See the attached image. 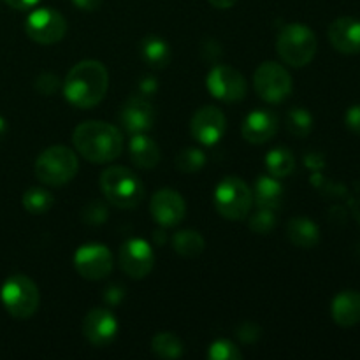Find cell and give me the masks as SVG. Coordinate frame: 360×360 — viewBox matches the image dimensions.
Masks as SVG:
<instances>
[{
	"mask_svg": "<svg viewBox=\"0 0 360 360\" xmlns=\"http://www.w3.org/2000/svg\"><path fill=\"white\" fill-rule=\"evenodd\" d=\"M287 236L288 241L295 245L297 248H315L320 243V229L309 218L297 217L292 218L287 224Z\"/></svg>",
	"mask_w": 360,
	"mask_h": 360,
	"instance_id": "22",
	"label": "cell"
},
{
	"mask_svg": "<svg viewBox=\"0 0 360 360\" xmlns=\"http://www.w3.org/2000/svg\"><path fill=\"white\" fill-rule=\"evenodd\" d=\"M204 238L197 231H179L176 232L174 238H172V248L178 255L185 257V259H193V257H199L204 252Z\"/></svg>",
	"mask_w": 360,
	"mask_h": 360,
	"instance_id": "25",
	"label": "cell"
},
{
	"mask_svg": "<svg viewBox=\"0 0 360 360\" xmlns=\"http://www.w3.org/2000/svg\"><path fill=\"white\" fill-rule=\"evenodd\" d=\"M206 86L214 98L224 102H239L246 97L248 83L239 70L231 65H214L206 77Z\"/></svg>",
	"mask_w": 360,
	"mask_h": 360,
	"instance_id": "10",
	"label": "cell"
},
{
	"mask_svg": "<svg viewBox=\"0 0 360 360\" xmlns=\"http://www.w3.org/2000/svg\"><path fill=\"white\" fill-rule=\"evenodd\" d=\"M257 95L269 104H280L292 94V77L278 62H264L253 74Z\"/></svg>",
	"mask_w": 360,
	"mask_h": 360,
	"instance_id": "8",
	"label": "cell"
},
{
	"mask_svg": "<svg viewBox=\"0 0 360 360\" xmlns=\"http://www.w3.org/2000/svg\"><path fill=\"white\" fill-rule=\"evenodd\" d=\"M108 69L97 60H83L76 63L63 81V95L74 108L90 109L108 94Z\"/></svg>",
	"mask_w": 360,
	"mask_h": 360,
	"instance_id": "1",
	"label": "cell"
},
{
	"mask_svg": "<svg viewBox=\"0 0 360 360\" xmlns=\"http://www.w3.org/2000/svg\"><path fill=\"white\" fill-rule=\"evenodd\" d=\"M207 359L211 360H241L243 354L232 341L218 340L207 350Z\"/></svg>",
	"mask_w": 360,
	"mask_h": 360,
	"instance_id": "30",
	"label": "cell"
},
{
	"mask_svg": "<svg viewBox=\"0 0 360 360\" xmlns=\"http://www.w3.org/2000/svg\"><path fill=\"white\" fill-rule=\"evenodd\" d=\"M23 207L32 214H42L49 211L55 204V197L49 190L41 188V186H32L23 193Z\"/></svg>",
	"mask_w": 360,
	"mask_h": 360,
	"instance_id": "27",
	"label": "cell"
},
{
	"mask_svg": "<svg viewBox=\"0 0 360 360\" xmlns=\"http://www.w3.org/2000/svg\"><path fill=\"white\" fill-rule=\"evenodd\" d=\"M101 190L109 204L123 210H134L144 199V186L130 169L111 165L101 174Z\"/></svg>",
	"mask_w": 360,
	"mask_h": 360,
	"instance_id": "3",
	"label": "cell"
},
{
	"mask_svg": "<svg viewBox=\"0 0 360 360\" xmlns=\"http://www.w3.org/2000/svg\"><path fill=\"white\" fill-rule=\"evenodd\" d=\"M280 127V120L273 111L257 109L250 112L243 123V137L252 144H264L273 139Z\"/></svg>",
	"mask_w": 360,
	"mask_h": 360,
	"instance_id": "17",
	"label": "cell"
},
{
	"mask_svg": "<svg viewBox=\"0 0 360 360\" xmlns=\"http://www.w3.org/2000/svg\"><path fill=\"white\" fill-rule=\"evenodd\" d=\"M207 2L213 7H217V9H229V7L234 6L238 0H207Z\"/></svg>",
	"mask_w": 360,
	"mask_h": 360,
	"instance_id": "40",
	"label": "cell"
},
{
	"mask_svg": "<svg viewBox=\"0 0 360 360\" xmlns=\"http://www.w3.org/2000/svg\"><path fill=\"white\" fill-rule=\"evenodd\" d=\"M137 90H139L141 97H153L158 91V83L153 76H144L143 79L137 83Z\"/></svg>",
	"mask_w": 360,
	"mask_h": 360,
	"instance_id": "36",
	"label": "cell"
},
{
	"mask_svg": "<svg viewBox=\"0 0 360 360\" xmlns=\"http://www.w3.org/2000/svg\"><path fill=\"white\" fill-rule=\"evenodd\" d=\"M108 207H105L104 202H101V200H95V202H90L84 206L83 213H81V217H83V221L88 225H102L105 220H108Z\"/></svg>",
	"mask_w": 360,
	"mask_h": 360,
	"instance_id": "32",
	"label": "cell"
},
{
	"mask_svg": "<svg viewBox=\"0 0 360 360\" xmlns=\"http://www.w3.org/2000/svg\"><path fill=\"white\" fill-rule=\"evenodd\" d=\"M259 336H260V329L255 326V323L246 322L238 329V338L243 341V343H253Z\"/></svg>",
	"mask_w": 360,
	"mask_h": 360,
	"instance_id": "35",
	"label": "cell"
},
{
	"mask_svg": "<svg viewBox=\"0 0 360 360\" xmlns=\"http://www.w3.org/2000/svg\"><path fill=\"white\" fill-rule=\"evenodd\" d=\"M83 334L94 347H109L118 334V322L109 309L95 308L84 316Z\"/></svg>",
	"mask_w": 360,
	"mask_h": 360,
	"instance_id": "15",
	"label": "cell"
},
{
	"mask_svg": "<svg viewBox=\"0 0 360 360\" xmlns=\"http://www.w3.org/2000/svg\"><path fill=\"white\" fill-rule=\"evenodd\" d=\"M319 41L315 32L302 23H290L281 28L276 41L280 58L290 67H304L315 58Z\"/></svg>",
	"mask_w": 360,
	"mask_h": 360,
	"instance_id": "4",
	"label": "cell"
},
{
	"mask_svg": "<svg viewBox=\"0 0 360 360\" xmlns=\"http://www.w3.org/2000/svg\"><path fill=\"white\" fill-rule=\"evenodd\" d=\"M72 143L77 153L91 164H108L123 151V136L115 125L105 122H84L76 127Z\"/></svg>",
	"mask_w": 360,
	"mask_h": 360,
	"instance_id": "2",
	"label": "cell"
},
{
	"mask_svg": "<svg viewBox=\"0 0 360 360\" xmlns=\"http://www.w3.org/2000/svg\"><path fill=\"white\" fill-rule=\"evenodd\" d=\"M0 301L11 316L27 320L39 309L41 294L30 278L25 274H13L0 288Z\"/></svg>",
	"mask_w": 360,
	"mask_h": 360,
	"instance_id": "6",
	"label": "cell"
},
{
	"mask_svg": "<svg viewBox=\"0 0 360 360\" xmlns=\"http://www.w3.org/2000/svg\"><path fill=\"white\" fill-rule=\"evenodd\" d=\"M79 169L77 155L67 146L46 148L35 160V176L49 186H63L72 181Z\"/></svg>",
	"mask_w": 360,
	"mask_h": 360,
	"instance_id": "5",
	"label": "cell"
},
{
	"mask_svg": "<svg viewBox=\"0 0 360 360\" xmlns=\"http://www.w3.org/2000/svg\"><path fill=\"white\" fill-rule=\"evenodd\" d=\"M130 158L139 169H153L160 162V148L148 134H134L130 137Z\"/></svg>",
	"mask_w": 360,
	"mask_h": 360,
	"instance_id": "20",
	"label": "cell"
},
{
	"mask_svg": "<svg viewBox=\"0 0 360 360\" xmlns=\"http://www.w3.org/2000/svg\"><path fill=\"white\" fill-rule=\"evenodd\" d=\"M4 2L16 11H27V9H32V7L37 6L41 0H4Z\"/></svg>",
	"mask_w": 360,
	"mask_h": 360,
	"instance_id": "39",
	"label": "cell"
},
{
	"mask_svg": "<svg viewBox=\"0 0 360 360\" xmlns=\"http://www.w3.org/2000/svg\"><path fill=\"white\" fill-rule=\"evenodd\" d=\"M125 299V287L122 285H109L104 290V302L109 306H118Z\"/></svg>",
	"mask_w": 360,
	"mask_h": 360,
	"instance_id": "34",
	"label": "cell"
},
{
	"mask_svg": "<svg viewBox=\"0 0 360 360\" xmlns=\"http://www.w3.org/2000/svg\"><path fill=\"white\" fill-rule=\"evenodd\" d=\"M153 264L155 253L144 239H129L120 248V267L134 280L146 278L153 269Z\"/></svg>",
	"mask_w": 360,
	"mask_h": 360,
	"instance_id": "12",
	"label": "cell"
},
{
	"mask_svg": "<svg viewBox=\"0 0 360 360\" xmlns=\"http://www.w3.org/2000/svg\"><path fill=\"white\" fill-rule=\"evenodd\" d=\"M150 211L160 227H176L185 220L186 204L176 190L162 188L151 197Z\"/></svg>",
	"mask_w": 360,
	"mask_h": 360,
	"instance_id": "14",
	"label": "cell"
},
{
	"mask_svg": "<svg viewBox=\"0 0 360 360\" xmlns=\"http://www.w3.org/2000/svg\"><path fill=\"white\" fill-rule=\"evenodd\" d=\"M345 122H347V127L354 134H359L360 136V104L352 105L347 111V116H345Z\"/></svg>",
	"mask_w": 360,
	"mask_h": 360,
	"instance_id": "37",
	"label": "cell"
},
{
	"mask_svg": "<svg viewBox=\"0 0 360 360\" xmlns=\"http://www.w3.org/2000/svg\"><path fill=\"white\" fill-rule=\"evenodd\" d=\"M25 32L39 44H56L67 34V21L58 11L51 7H41L28 14L25 21Z\"/></svg>",
	"mask_w": 360,
	"mask_h": 360,
	"instance_id": "9",
	"label": "cell"
},
{
	"mask_svg": "<svg viewBox=\"0 0 360 360\" xmlns=\"http://www.w3.org/2000/svg\"><path fill=\"white\" fill-rule=\"evenodd\" d=\"M333 320L340 327H354L360 322V294L355 290H345L334 297L330 306Z\"/></svg>",
	"mask_w": 360,
	"mask_h": 360,
	"instance_id": "19",
	"label": "cell"
},
{
	"mask_svg": "<svg viewBox=\"0 0 360 360\" xmlns=\"http://www.w3.org/2000/svg\"><path fill=\"white\" fill-rule=\"evenodd\" d=\"M248 225H250V229L255 232V234H260V236L269 234V232L274 229V225H276V217H274V211L273 210H262V207H259V211H257V213L250 218Z\"/></svg>",
	"mask_w": 360,
	"mask_h": 360,
	"instance_id": "31",
	"label": "cell"
},
{
	"mask_svg": "<svg viewBox=\"0 0 360 360\" xmlns=\"http://www.w3.org/2000/svg\"><path fill=\"white\" fill-rule=\"evenodd\" d=\"M139 53L151 69H165L171 63V46L160 35H146L141 41Z\"/></svg>",
	"mask_w": 360,
	"mask_h": 360,
	"instance_id": "23",
	"label": "cell"
},
{
	"mask_svg": "<svg viewBox=\"0 0 360 360\" xmlns=\"http://www.w3.org/2000/svg\"><path fill=\"white\" fill-rule=\"evenodd\" d=\"M253 200L262 210H273L276 211L283 202V186H281L280 179L274 176H259L253 186Z\"/></svg>",
	"mask_w": 360,
	"mask_h": 360,
	"instance_id": "21",
	"label": "cell"
},
{
	"mask_svg": "<svg viewBox=\"0 0 360 360\" xmlns=\"http://www.w3.org/2000/svg\"><path fill=\"white\" fill-rule=\"evenodd\" d=\"M74 267L84 280L98 281L109 276L112 271V255L109 248L97 243L81 246L74 255Z\"/></svg>",
	"mask_w": 360,
	"mask_h": 360,
	"instance_id": "11",
	"label": "cell"
},
{
	"mask_svg": "<svg viewBox=\"0 0 360 360\" xmlns=\"http://www.w3.org/2000/svg\"><path fill=\"white\" fill-rule=\"evenodd\" d=\"M120 122L130 136L146 134L155 125L153 105L144 97L129 98L120 111Z\"/></svg>",
	"mask_w": 360,
	"mask_h": 360,
	"instance_id": "16",
	"label": "cell"
},
{
	"mask_svg": "<svg viewBox=\"0 0 360 360\" xmlns=\"http://www.w3.org/2000/svg\"><path fill=\"white\" fill-rule=\"evenodd\" d=\"M6 132H7V122H6V118H4V116H0V139L6 136Z\"/></svg>",
	"mask_w": 360,
	"mask_h": 360,
	"instance_id": "41",
	"label": "cell"
},
{
	"mask_svg": "<svg viewBox=\"0 0 360 360\" xmlns=\"http://www.w3.org/2000/svg\"><path fill=\"white\" fill-rule=\"evenodd\" d=\"M287 129L292 136L306 137L313 129V116L308 109L294 108L287 115Z\"/></svg>",
	"mask_w": 360,
	"mask_h": 360,
	"instance_id": "28",
	"label": "cell"
},
{
	"mask_svg": "<svg viewBox=\"0 0 360 360\" xmlns=\"http://www.w3.org/2000/svg\"><path fill=\"white\" fill-rule=\"evenodd\" d=\"M329 41L343 55L360 53V20L350 16L334 20L329 27Z\"/></svg>",
	"mask_w": 360,
	"mask_h": 360,
	"instance_id": "18",
	"label": "cell"
},
{
	"mask_svg": "<svg viewBox=\"0 0 360 360\" xmlns=\"http://www.w3.org/2000/svg\"><path fill=\"white\" fill-rule=\"evenodd\" d=\"M62 83H60L58 76L53 72H44L35 79V90L42 95H55L60 90Z\"/></svg>",
	"mask_w": 360,
	"mask_h": 360,
	"instance_id": "33",
	"label": "cell"
},
{
	"mask_svg": "<svg viewBox=\"0 0 360 360\" xmlns=\"http://www.w3.org/2000/svg\"><path fill=\"white\" fill-rule=\"evenodd\" d=\"M151 350H153V354L157 355V357L169 360L179 359L185 354L183 341L172 333H158L157 336L151 340Z\"/></svg>",
	"mask_w": 360,
	"mask_h": 360,
	"instance_id": "26",
	"label": "cell"
},
{
	"mask_svg": "<svg viewBox=\"0 0 360 360\" xmlns=\"http://www.w3.org/2000/svg\"><path fill=\"white\" fill-rule=\"evenodd\" d=\"M266 165L271 176L281 179L292 174V171L295 169V158L288 148L278 146L266 155Z\"/></svg>",
	"mask_w": 360,
	"mask_h": 360,
	"instance_id": "24",
	"label": "cell"
},
{
	"mask_svg": "<svg viewBox=\"0 0 360 360\" xmlns=\"http://www.w3.org/2000/svg\"><path fill=\"white\" fill-rule=\"evenodd\" d=\"M253 195L250 186L238 176H227L214 190V207L231 221L245 220L252 210Z\"/></svg>",
	"mask_w": 360,
	"mask_h": 360,
	"instance_id": "7",
	"label": "cell"
},
{
	"mask_svg": "<svg viewBox=\"0 0 360 360\" xmlns=\"http://www.w3.org/2000/svg\"><path fill=\"white\" fill-rule=\"evenodd\" d=\"M225 127V115L221 109L217 105H204V108L197 109L193 115L192 122H190V132H192L193 139L199 141L204 146H213L218 141L224 137Z\"/></svg>",
	"mask_w": 360,
	"mask_h": 360,
	"instance_id": "13",
	"label": "cell"
},
{
	"mask_svg": "<svg viewBox=\"0 0 360 360\" xmlns=\"http://www.w3.org/2000/svg\"><path fill=\"white\" fill-rule=\"evenodd\" d=\"M204 164H206V153L199 148H185L176 157V167H178V171L185 172V174L200 171Z\"/></svg>",
	"mask_w": 360,
	"mask_h": 360,
	"instance_id": "29",
	"label": "cell"
},
{
	"mask_svg": "<svg viewBox=\"0 0 360 360\" xmlns=\"http://www.w3.org/2000/svg\"><path fill=\"white\" fill-rule=\"evenodd\" d=\"M77 9L86 11V13H94V11H98L102 6V0H70Z\"/></svg>",
	"mask_w": 360,
	"mask_h": 360,
	"instance_id": "38",
	"label": "cell"
}]
</instances>
